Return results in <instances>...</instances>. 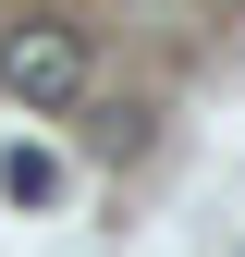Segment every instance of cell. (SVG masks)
<instances>
[{
	"label": "cell",
	"mask_w": 245,
	"mask_h": 257,
	"mask_svg": "<svg viewBox=\"0 0 245 257\" xmlns=\"http://www.w3.org/2000/svg\"><path fill=\"white\" fill-rule=\"evenodd\" d=\"M0 86H13L25 110H74V98H86V37H74V25H49V13L0 25Z\"/></svg>",
	"instance_id": "6da1fadb"
},
{
	"label": "cell",
	"mask_w": 245,
	"mask_h": 257,
	"mask_svg": "<svg viewBox=\"0 0 245 257\" xmlns=\"http://www.w3.org/2000/svg\"><path fill=\"white\" fill-rule=\"evenodd\" d=\"M0 196H13V208H49L61 196V159L49 147H0Z\"/></svg>",
	"instance_id": "7a4b0ae2"
}]
</instances>
